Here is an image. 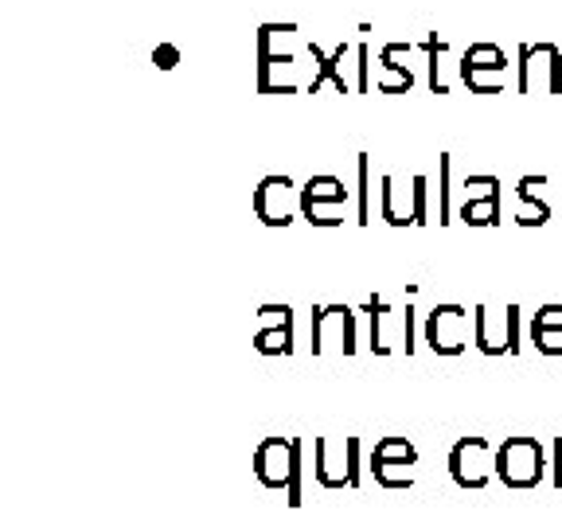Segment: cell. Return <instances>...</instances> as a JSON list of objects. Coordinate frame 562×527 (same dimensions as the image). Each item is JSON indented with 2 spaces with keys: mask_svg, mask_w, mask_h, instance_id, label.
I'll return each instance as SVG.
<instances>
[{
  "mask_svg": "<svg viewBox=\"0 0 562 527\" xmlns=\"http://www.w3.org/2000/svg\"><path fill=\"white\" fill-rule=\"evenodd\" d=\"M383 220L391 227H414V188H403L395 176H383Z\"/></svg>",
  "mask_w": 562,
  "mask_h": 527,
  "instance_id": "cell-13",
  "label": "cell"
},
{
  "mask_svg": "<svg viewBox=\"0 0 562 527\" xmlns=\"http://www.w3.org/2000/svg\"><path fill=\"white\" fill-rule=\"evenodd\" d=\"M484 195H501V180L496 176H469L465 200H484Z\"/></svg>",
  "mask_w": 562,
  "mask_h": 527,
  "instance_id": "cell-27",
  "label": "cell"
},
{
  "mask_svg": "<svg viewBox=\"0 0 562 527\" xmlns=\"http://www.w3.org/2000/svg\"><path fill=\"white\" fill-rule=\"evenodd\" d=\"M426 344L434 356H461L469 348V313L461 305H434L426 316Z\"/></svg>",
  "mask_w": 562,
  "mask_h": 527,
  "instance_id": "cell-8",
  "label": "cell"
},
{
  "mask_svg": "<svg viewBox=\"0 0 562 527\" xmlns=\"http://www.w3.org/2000/svg\"><path fill=\"white\" fill-rule=\"evenodd\" d=\"M473 344L484 356H512L508 348V309L492 313L488 305L473 309Z\"/></svg>",
  "mask_w": 562,
  "mask_h": 527,
  "instance_id": "cell-10",
  "label": "cell"
},
{
  "mask_svg": "<svg viewBox=\"0 0 562 527\" xmlns=\"http://www.w3.org/2000/svg\"><path fill=\"white\" fill-rule=\"evenodd\" d=\"M371 473L383 489H411L414 484L411 466H403V461H371Z\"/></svg>",
  "mask_w": 562,
  "mask_h": 527,
  "instance_id": "cell-22",
  "label": "cell"
},
{
  "mask_svg": "<svg viewBox=\"0 0 562 527\" xmlns=\"http://www.w3.org/2000/svg\"><path fill=\"white\" fill-rule=\"evenodd\" d=\"M531 344L543 356H562V328H531Z\"/></svg>",
  "mask_w": 562,
  "mask_h": 527,
  "instance_id": "cell-26",
  "label": "cell"
},
{
  "mask_svg": "<svg viewBox=\"0 0 562 527\" xmlns=\"http://www.w3.org/2000/svg\"><path fill=\"white\" fill-rule=\"evenodd\" d=\"M153 63H157L160 70H172L176 63H180V47H176V44H157V47H153Z\"/></svg>",
  "mask_w": 562,
  "mask_h": 527,
  "instance_id": "cell-32",
  "label": "cell"
},
{
  "mask_svg": "<svg viewBox=\"0 0 562 527\" xmlns=\"http://www.w3.org/2000/svg\"><path fill=\"white\" fill-rule=\"evenodd\" d=\"M496 473V449L484 438H461L449 453V476H453L461 489H484Z\"/></svg>",
  "mask_w": 562,
  "mask_h": 527,
  "instance_id": "cell-7",
  "label": "cell"
},
{
  "mask_svg": "<svg viewBox=\"0 0 562 527\" xmlns=\"http://www.w3.org/2000/svg\"><path fill=\"white\" fill-rule=\"evenodd\" d=\"M422 55H426V63H430V90L434 94H449V87H446V79H441V55L449 52V44L446 40H438V32H430L426 35V44L418 47Z\"/></svg>",
  "mask_w": 562,
  "mask_h": 527,
  "instance_id": "cell-17",
  "label": "cell"
},
{
  "mask_svg": "<svg viewBox=\"0 0 562 527\" xmlns=\"http://www.w3.org/2000/svg\"><path fill=\"white\" fill-rule=\"evenodd\" d=\"M250 208L266 227H290L301 211V188L290 176H266L262 184L250 195Z\"/></svg>",
  "mask_w": 562,
  "mask_h": 527,
  "instance_id": "cell-4",
  "label": "cell"
},
{
  "mask_svg": "<svg viewBox=\"0 0 562 527\" xmlns=\"http://www.w3.org/2000/svg\"><path fill=\"white\" fill-rule=\"evenodd\" d=\"M371 168H368V157H360V208H356V223L368 227L371 223Z\"/></svg>",
  "mask_w": 562,
  "mask_h": 527,
  "instance_id": "cell-25",
  "label": "cell"
},
{
  "mask_svg": "<svg viewBox=\"0 0 562 527\" xmlns=\"http://www.w3.org/2000/svg\"><path fill=\"white\" fill-rule=\"evenodd\" d=\"M258 321H262V328H278V325H285V321H293V309L290 305H262L258 309Z\"/></svg>",
  "mask_w": 562,
  "mask_h": 527,
  "instance_id": "cell-28",
  "label": "cell"
},
{
  "mask_svg": "<svg viewBox=\"0 0 562 527\" xmlns=\"http://www.w3.org/2000/svg\"><path fill=\"white\" fill-rule=\"evenodd\" d=\"M255 351H262V356H293V321H285L278 328H258Z\"/></svg>",
  "mask_w": 562,
  "mask_h": 527,
  "instance_id": "cell-15",
  "label": "cell"
},
{
  "mask_svg": "<svg viewBox=\"0 0 562 527\" xmlns=\"http://www.w3.org/2000/svg\"><path fill=\"white\" fill-rule=\"evenodd\" d=\"M297 438H266L262 446L255 449V476L266 484V489H290L293 476V461H297Z\"/></svg>",
  "mask_w": 562,
  "mask_h": 527,
  "instance_id": "cell-9",
  "label": "cell"
},
{
  "mask_svg": "<svg viewBox=\"0 0 562 527\" xmlns=\"http://www.w3.org/2000/svg\"><path fill=\"white\" fill-rule=\"evenodd\" d=\"M438 223H453V211H449V157H438Z\"/></svg>",
  "mask_w": 562,
  "mask_h": 527,
  "instance_id": "cell-24",
  "label": "cell"
},
{
  "mask_svg": "<svg viewBox=\"0 0 562 527\" xmlns=\"http://www.w3.org/2000/svg\"><path fill=\"white\" fill-rule=\"evenodd\" d=\"M403 344H406V356L414 351V309H403Z\"/></svg>",
  "mask_w": 562,
  "mask_h": 527,
  "instance_id": "cell-34",
  "label": "cell"
},
{
  "mask_svg": "<svg viewBox=\"0 0 562 527\" xmlns=\"http://www.w3.org/2000/svg\"><path fill=\"white\" fill-rule=\"evenodd\" d=\"M371 461H403V466H418V449L406 438H383L371 449Z\"/></svg>",
  "mask_w": 562,
  "mask_h": 527,
  "instance_id": "cell-21",
  "label": "cell"
},
{
  "mask_svg": "<svg viewBox=\"0 0 562 527\" xmlns=\"http://www.w3.org/2000/svg\"><path fill=\"white\" fill-rule=\"evenodd\" d=\"M368 313H371V351L375 356H391V344H386V313H391V305L383 298H371Z\"/></svg>",
  "mask_w": 562,
  "mask_h": 527,
  "instance_id": "cell-19",
  "label": "cell"
},
{
  "mask_svg": "<svg viewBox=\"0 0 562 527\" xmlns=\"http://www.w3.org/2000/svg\"><path fill=\"white\" fill-rule=\"evenodd\" d=\"M313 351L328 356H356V313L348 305H325L313 313Z\"/></svg>",
  "mask_w": 562,
  "mask_h": 527,
  "instance_id": "cell-6",
  "label": "cell"
},
{
  "mask_svg": "<svg viewBox=\"0 0 562 527\" xmlns=\"http://www.w3.org/2000/svg\"><path fill=\"white\" fill-rule=\"evenodd\" d=\"M461 67H484V70H508V55L496 44H473L461 59Z\"/></svg>",
  "mask_w": 562,
  "mask_h": 527,
  "instance_id": "cell-20",
  "label": "cell"
},
{
  "mask_svg": "<svg viewBox=\"0 0 562 527\" xmlns=\"http://www.w3.org/2000/svg\"><path fill=\"white\" fill-rule=\"evenodd\" d=\"M308 55H313L316 70H313V79H308V94H316V90L325 87V82H333L336 94H351V82L344 79V55H348V44H340L333 55H325L316 44H308Z\"/></svg>",
  "mask_w": 562,
  "mask_h": 527,
  "instance_id": "cell-11",
  "label": "cell"
},
{
  "mask_svg": "<svg viewBox=\"0 0 562 527\" xmlns=\"http://www.w3.org/2000/svg\"><path fill=\"white\" fill-rule=\"evenodd\" d=\"M519 94H562V52L554 44L519 47Z\"/></svg>",
  "mask_w": 562,
  "mask_h": 527,
  "instance_id": "cell-2",
  "label": "cell"
},
{
  "mask_svg": "<svg viewBox=\"0 0 562 527\" xmlns=\"http://www.w3.org/2000/svg\"><path fill=\"white\" fill-rule=\"evenodd\" d=\"M543 184H547V176H524V180H519L516 195H519V203H524L516 215L519 227H543V223L551 220V208L536 195V188H543Z\"/></svg>",
  "mask_w": 562,
  "mask_h": 527,
  "instance_id": "cell-14",
  "label": "cell"
},
{
  "mask_svg": "<svg viewBox=\"0 0 562 527\" xmlns=\"http://www.w3.org/2000/svg\"><path fill=\"white\" fill-rule=\"evenodd\" d=\"M554 489H562V438L554 441Z\"/></svg>",
  "mask_w": 562,
  "mask_h": 527,
  "instance_id": "cell-35",
  "label": "cell"
},
{
  "mask_svg": "<svg viewBox=\"0 0 562 527\" xmlns=\"http://www.w3.org/2000/svg\"><path fill=\"white\" fill-rule=\"evenodd\" d=\"M508 348L512 356L519 351V305H508Z\"/></svg>",
  "mask_w": 562,
  "mask_h": 527,
  "instance_id": "cell-33",
  "label": "cell"
},
{
  "mask_svg": "<svg viewBox=\"0 0 562 527\" xmlns=\"http://www.w3.org/2000/svg\"><path fill=\"white\" fill-rule=\"evenodd\" d=\"M543 446L536 438H508L496 449V473L508 489H536L543 481Z\"/></svg>",
  "mask_w": 562,
  "mask_h": 527,
  "instance_id": "cell-3",
  "label": "cell"
},
{
  "mask_svg": "<svg viewBox=\"0 0 562 527\" xmlns=\"http://www.w3.org/2000/svg\"><path fill=\"white\" fill-rule=\"evenodd\" d=\"M411 188H414V227H422V223H426V188H430V180H426V176H414Z\"/></svg>",
  "mask_w": 562,
  "mask_h": 527,
  "instance_id": "cell-29",
  "label": "cell"
},
{
  "mask_svg": "<svg viewBox=\"0 0 562 527\" xmlns=\"http://www.w3.org/2000/svg\"><path fill=\"white\" fill-rule=\"evenodd\" d=\"M461 79L473 94H504V70H484V67H461Z\"/></svg>",
  "mask_w": 562,
  "mask_h": 527,
  "instance_id": "cell-18",
  "label": "cell"
},
{
  "mask_svg": "<svg viewBox=\"0 0 562 527\" xmlns=\"http://www.w3.org/2000/svg\"><path fill=\"white\" fill-rule=\"evenodd\" d=\"M297 24H262L258 27V90L262 94H293L297 79L290 70L297 67Z\"/></svg>",
  "mask_w": 562,
  "mask_h": 527,
  "instance_id": "cell-1",
  "label": "cell"
},
{
  "mask_svg": "<svg viewBox=\"0 0 562 527\" xmlns=\"http://www.w3.org/2000/svg\"><path fill=\"white\" fill-rule=\"evenodd\" d=\"M531 328H562V305H543L531 316Z\"/></svg>",
  "mask_w": 562,
  "mask_h": 527,
  "instance_id": "cell-31",
  "label": "cell"
},
{
  "mask_svg": "<svg viewBox=\"0 0 562 527\" xmlns=\"http://www.w3.org/2000/svg\"><path fill=\"white\" fill-rule=\"evenodd\" d=\"M313 457H316V484L321 489H351V466H348V441H344V461L336 466L333 461V441L328 438H316L313 441Z\"/></svg>",
  "mask_w": 562,
  "mask_h": 527,
  "instance_id": "cell-12",
  "label": "cell"
},
{
  "mask_svg": "<svg viewBox=\"0 0 562 527\" xmlns=\"http://www.w3.org/2000/svg\"><path fill=\"white\" fill-rule=\"evenodd\" d=\"M344 208H348V188L336 176H313L305 188H301V215H305L313 227H340Z\"/></svg>",
  "mask_w": 562,
  "mask_h": 527,
  "instance_id": "cell-5",
  "label": "cell"
},
{
  "mask_svg": "<svg viewBox=\"0 0 562 527\" xmlns=\"http://www.w3.org/2000/svg\"><path fill=\"white\" fill-rule=\"evenodd\" d=\"M461 223H469V227H492V223H501V195L465 200L461 203Z\"/></svg>",
  "mask_w": 562,
  "mask_h": 527,
  "instance_id": "cell-16",
  "label": "cell"
},
{
  "mask_svg": "<svg viewBox=\"0 0 562 527\" xmlns=\"http://www.w3.org/2000/svg\"><path fill=\"white\" fill-rule=\"evenodd\" d=\"M356 67H360V79H356V90H360V94H368L371 90V47L368 44H360L356 47Z\"/></svg>",
  "mask_w": 562,
  "mask_h": 527,
  "instance_id": "cell-30",
  "label": "cell"
},
{
  "mask_svg": "<svg viewBox=\"0 0 562 527\" xmlns=\"http://www.w3.org/2000/svg\"><path fill=\"white\" fill-rule=\"evenodd\" d=\"M379 70H383V75H379V82H375L379 94H406V90L414 87V70L411 67H383V63H379Z\"/></svg>",
  "mask_w": 562,
  "mask_h": 527,
  "instance_id": "cell-23",
  "label": "cell"
}]
</instances>
